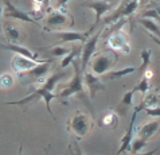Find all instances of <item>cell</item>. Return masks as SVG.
I'll return each mask as SVG.
<instances>
[{
	"label": "cell",
	"mask_w": 160,
	"mask_h": 155,
	"mask_svg": "<svg viewBox=\"0 0 160 155\" xmlns=\"http://www.w3.org/2000/svg\"><path fill=\"white\" fill-rule=\"evenodd\" d=\"M127 23L125 18H121L116 22V26L113 27V31H110L108 38H106V43H108L109 49L113 53H121V54H129L131 53V46L129 41H128L127 35L121 31V27Z\"/></svg>",
	"instance_id": "cell-2"
},
{
	"label": "cell",
	"mask_w": 160,
	"mask_h": 155,
	"mask_svg": "<svg viewBox=\"0 0 160 155\" xmlns=\"http://www.w3.org/2000/svg\"><path fill=\"white\" fill-rule=\"evenodd\" d=\"M135 70H137L136 68H133V66H129V68H124L121 70H114V72H108L105 74V78L106 80H116V78H122L128 76V74L133 73Z\"/></svg>",
	"instance_id": "cell-24"
},
{
	"label": "cell",
	"mask_w": 160,
	"mask_h": 155,
	"mask_svg": "<svg viewBox=\"0 0 160 155\" xmlns=\"http://www.w3.org/2000/svg\"><path fill=\"white\" fill-rule=\"evenodd\" d=\"M0 47L6 49V50H10L12 53H16V54L24 55V57H27V58H30V59H34V61H38V62H44L43 59L42 61L39 59V55L37 54V53H32L31 50H28V49H26V47L20 46V45H16V43L10 42V43H6V45L0 43Z\"/></svg>",
	"instance_id": "cell-14"
},
{
	"label": "cell",
	"mask_w": 160,
	"mask_h": 155,
	"mask_svg": "<svg viewBox=\"0 0 160 155\" xmlns=\"http://www.w3.org/2000/svg\"><path fill=\"white\" fill-rule=\"evenodd\" d=\"M149 38H152L153 39V42L156 43L158 46H160V38H158V37H155V35H152V34H149Z\"/></svg>",
	"instance_id": "cell-34"
},
{
	"label": "cell",
	"mask_w": 160,
	"mask_h": 155,
	"mask_svg": "<svg viewBox=\"0 0 160 155\" xmlns=\"http://www.w3.org/2000/svg\"><path fill=\"white\" fill-rule=\"evenodd\" d=\"M81 53H82V47H74V49H72V50H70L68 54L63 57V59H62V62H61V68L66 69L70 64H73V61L77 58L78 55H81Z\"/></svg>",
	"instance_id": "cell-23"
},
{
	"label": "cell",
	"mask_w": 160,
	"mask_h": 155,
	"mask_svg": "<svg viewBox=\"0 0 160 155\" xmlns=\"http://www.w3.org/2000/svg\"><path fill=\"white\" fill-rule=\"evenodd\" d=\"M159 127H160V121H158V120L145 123L141 127H139V130H137V136L148 140L149 138H152V136L159 131Z\"/></svg>",
	"instance_id": "cell-17"
},
{
	"label": "cell",
	"mask_w": 160,
	"mask_h": 155,
	"mask_svg": "<svg viewBox=\"0 0 160 155\" xmlns=\"http://www.w3.org/2000/svg\"><path fill=\"white\" fill-rule=\"evenodd\" d=\"M4 33H6V37L10 42L16 43L20 41V30L16 27V26L11 24V23H6L4 24Z\"/></svg>",
	"instance_id": "cell-20"
},
{
	"label": "cell",
	"mask_w": 160,
	"mask_h": 155,
	"mask_svg": "<svg viewBox=\"0 0 160 155\" xmlns=\"http://www.w3.org/2000/svg\"><path fill=\"white\" fill-rule=\"evenodd\" d=\"M155 2H160V0H155Z\"/></svg>",
	"instance_id": "cell-37"
},
{
	"label": "cell",
	"mask_w": 160,
	"mask_h": 155,
	"mask_svg": "<svg viewBox=\"0 0 160 155\" xmlns=\"http://www.w3.org/2000/svg\"><path fill=\"white\" fill-rule=\"evenodd\" d=\"M46 22L48 26H62L66 22V15L62 11H54L47 16Z\"/></svg>",
	"instance_id": "cell-21"
},
{
	"label": "cell",
	"mask_w": 160,
	"mask_h": 155,
	"mask_svg": "<svg viewBox=\"0 0 160 155\" xmlns=\"http://www.w3.org/2000/svg\"><path fill=\"white\" fill-rule=\"evenodd\" d=\"M3 14H4V10L2 7H0V20H2V16H3Z\"/></svg>",
	"instance_id": "cell-35"
},
{
	"label": "cell",
	"mask_w": 160,
	"mask_h": 155,
	"mask_svg": "<svg viewBox=\"0 0 160 155\" xmlns=\"http://www.w3.org/2000/svg\"><path fill=\"white\" fill-rule=\"evenodd\" d=\"M137 8H139V0H129V2L124 3L113 15H110V16L106 18V19H105V24L116 23L118 19H121V18L131 16L133 12L137 10Z\"/></svg>",
	"instance_id": "cell-8"
},
{
	"label": "cell",
	"mask_w": 160,
	"mask_h": 155,
	"mask_svg": "<svg viewBox=\"0 0 160 155\" xmlns=\"http://www.w3.org/2000/svg\"><path fill=\"white\" fill-rule=\"evenodd\" d=\"M117 126H118V115H117V112H114L113 109L106 111L98 121V127H101V128L114 130V128H117Z\"/></svg>",
	"instance_id": "cell-15"
},
{
	"label": "cell",
	"mask_w": 160,
	"mask_h": 155,
	"mask_svg": "<svg viewBox=\"0 0 160 155\" xmlns=\"http://www.w3.org/2000/svg\"><path fill=\"white\" fill-rule=\"evenodd\" d=\"M90 127H92V123L89 120L88 115L81 112V111H77V112H75V115L72 117L70 124H69V128L72 130L73 135L78 140H81L83 136L88 134L89 130H90Z\"/></svg>",
	"instance_id": "cell-4"
},
{
	"label": "cell",
	"mask_w": 160,
	"mask_h": 155,
	"mask_svg": "<svg viewBox=\"0 0 160 155\" xmlns=\"http://www.w3.org/2000/svg\"><path fill=\"white\" fill-rule=\"evenodd\" d=\"M139 112H140L139 108L136 107L135 111H133L132 117H131L129 127H128L125 135H124L122 139H121V144H120V150L117 151V154H124V152L131 151V144H132V140H133V127H135V120H136V116Z\"/></svg>",
	"instance_id": "cell-11"
},
{
	"label": "cell",
	"mask_w": 160,
	"mask_h": 155,
	"mask_svg": "<svg viewBox=\"0 0 160 155\" xmlns=\"http://www.w3.org/2000/svg\"><path fill=\"white\" fill-rule=\"evenodd\" d=\"M70 50L69 49H66V47H62V46H58V47H54V49H51V54L54 55V57H65L66 54H68Z\"/></svg>",
	"instance_id": "cell-29"
},
{
	"label": "cell",
	"mask_w": 160,
	"mask_h": 155,
	"mask_svg": "<svg viewBox=\"0 0 160 155\" xmlns=\"http://www.w3.org/2000/svg\"><path fill=\"white\" fill-rule=\"evenodd\" d=\"M39 2L42 3V7H43V10H44V8H47V7H48V4H50L51 0H39Z\"/></svg>",
	"instance_id": "cell-33"
},
{
	"label": "cell",
	"mask_w": 160,
	"mask_h": 155,
	"mask_svg": "<svg viewBox=\"0 0 160 155\" xmlns=\"http://www.w3.org/2000/svg\"><path fill=\"white\" fill-rule=\"evenodd\" d=\"M136 93L135 89H131V90H128L124 93V96H122V99L121 101H120V104H118V107H117V111L121 115H125L127 113V109L132 107V100H133V95Z\"/></svg>",
	"instance_id": "cell-19"
},
{
	"label": "cell",
	"mask_w": 160,
	"mask_h": 155,
	"mask_svg": "<svg viewBox=\"0 0 160 155\" xmlns=\"http://www.w3.org/2000/svg\"><path fill=\"white\" fill-rule=\"evenodd\" d=\"M159 23H160V20H159Z\"/></svg>",
	"instance_id": "cell-38"
},
{
	"label": "cell",
	"mask_w": 160,
	"mask_h": 155,
	"mask_svg": "<svg viewBox=\"0 0 160 155\" xmlns=\"http://www.w3.org/2000/svg\"><path fill=\"white\" fill-rule=\"evenodd\" d=\"M79 64L81 62H77V61H73V66H74V77L72 78V81L69 84H66V86L62 89L58 95V99L63 100V99H68L72 95H75V93H83V82H82V70L79 68Z\"/></svg>",
	"instance_id": "cell-3"
},
{
	"label": "cell",
	"mask_w": 160,
	"mask_h": 155,
	"mask_svg": "<svg viewBox=\"0 0 160 155\" xmlns=\"http://www.w3.org/2000/svg\"><path fill=\"white\" fill-rule=\"evenodd\" d=\"M70 2V0H58V8L59 10H63V7Z\"/></svg>",
	"instance_id": "cell-32"
},
{
	"label": "cell",
	"mask_w": 160,
	"mask_h": 155,
	"mask_svg": "<svg viewBox=\"0 0 160 155\" xmlns=\"http://www.w3.org/2000/svg\"><path fill=\"white\" fill-rule=\"evenodd\" d=\"M145 146H147V140L137 136V139L132 140V144H131V152H132V154H139L141 150L145 147Z\"/></svg>",
	"instance_id": "cell-27"
},
{
	"label": "cell",
	"mask_w": 160,
	"mask_h": 155,
	"mask_svg": "<svg viewBox=\"0 0 160 155\" xmlns=\"http://www.w3.org/2000/svg\"><path fill=\"white\" fill-rule=\"evenodd\" d=\"M118 59V57L112 58L109 54H98L94 59H92V70L96 76H102V74L108 73L110 68L114 65V62Z\"/></svg>",
	"instance_id": "cell-5"
},
{
	"label": "cell",
	"mask_w": 160,
	"mask_h": 155,
	"mask_svg": "<svg viewBox=\"0 0 160 155\" xmlns=\"http://www.w3.org/2000/svg\"><path fill=\"white\" fill-rule=\"evenodd\" d=\"M12 84H14V78L8 73H4L0 76V88L2 89H8V88L12 86Z\"/></svg>",
	"instance_id": "cell-28"
},
{
	"label": "cell",
	"mask_w": 160,
	"mask_h": 155,
	"mask_svg": "<svg viewBox=\"0 0 160 155\" xmlns=\"http://www.w3.org/2000/svg\"><path fill=\"white\" fill-rule=\"evenodd\" d=\"M141 18H149V19H155V20H160V15L158 14L156 8H153V10H147L143 12V15Z\"/></svg>",
	"instance_id": "cell-30"
},
{
	"label": "cell",
	"mask_w": 160,
	"mask_h": 155,
	"mask_svg": "<svg viewBox=\"0 0 160 155\" xmlns=\"http://www.w3.org/2000/svg\"><path fill=\"white\" fill-rule=\"evenodd\" d=\"M65 77H66V73L65 72H58V73L51 74V76L43 82V85L37 88V89L31 93V95L26 96L24 99L18 100V101H8V103H6V104H8V105H20V107H23V105H27L30 103H35V101L43 99L44 100V104H46V108L48 111V113L52 116V111L50 108L51 100L58 99V96L54 95L52 90H54V88L57 86V82L61 81V80L65 78Z\"/></svg>",
	"instance_id": "cell-1"
},
{
	"label": "cell",
	"mask_w": 160,
	"mask_h": 155,
	"mask_svg": "<svg viewBox=\"0 0 160 155\" xmlns=\"http://www.w3.org/2000/svg\"><path fill=\"white\" fill-rule=\"evenodd\" d=\"M92 34V31L89 30L86 34L79 33V31H57L55 35L58 37L61 42H83L88 41V37Z\"/></svg>",
	"instance_id": "cell-13"
},
{
	"label": "cell",
	"mask_w": 160,
	"mask_h": 155,
	"mask_svg": "<svg viewBox=\"0 0 160 155\" xmlns=\"http://www.w3.org/2000/svg\"><path fill=\"white\" fill-rule=\"evenodd\" d=\"M145 113L148 116H152V117H160V105L158 107H153V108H145Z\"/></svg>",
	"instance_id": "cell-31"
},
{
	"label": "cell",
	"mask_w": 160,
	"mask_h": 155,
	"mask_svg": "<svg viewBox=\"0 0 160 155\" xmlns=\"http://www.w3.org/2000/svg\"><path fill=\"white\" fill-rule=\"evenodd\" d=\"M101 33H102V31H98L96 35H93L90 39H88V41L83 43L82 53H81V70H82V73L85 72V69H86V66L89 64V61L92 59L93 54H94L97 42H98V39L101 37Z\"/></svg>",
	"instance_id": "cell-6"
},
{
	"label": "cell",
	"mask_w": 160,
	"mask_h": 155,
	"mask_svg": "<svg viewBox=\"0 0 160 155\" xmlns=\"http://www.w3.org/2000/svg\"><path fill=\"white\" fill-rule=\"evenodd\" d=\"M158 105H160V99L153 95V93H148L147 92L145 95L143 96V101H141L140 105H137V108H139V111H143L145 108H153V107H158Z\"/></svg>",
	"instance_id": "cell-18"
},
{
	"label": "cell",
	"mask_w": 160,
	"mask_h": 155,
	"mask_svg": "<svg viewBox=\"0 0 160 155\" xmlns=\"http://www.w3.org/2000/svg\"><path fill=\"white\" fill-rule=\"evenodd\" d=\"M38 64H41V62L30 59L27 57L20 55V54H15V57L12 58V69H14L16 73H19V76L26 72H28L31 69H34Z\"/></svg>",
	"instance_id": "cell-10"
},
{
	"label": "cell",
	"mask_w": 160,
	"mask_h": 155,
	"mask_svg": "<svg viewBox=\"0 0 160 155\" xmlns=\"http://www.w3.org/2000/svg\"><path fill=\"white\" fill-rule=\"evenodd\" d=\"M50 62H51V61L41 62V64H38L34 69H31V70H28V72H26V73H23V74H24V76H27L28 78H31V80H35V81H41L42 77L48 72V68H50ZM23 74H20V76H23Z\"/></svg>",
	"instance_id": "cell-16"
},
{
	"label": "cell",
	"mask_w": 160,
	"mask_h": 155,
	"mask_svg": "<svg viewBox=\"0 0 160 155\" xmlns=\"http://www.w3.org/2000/svg\"><path fill=\"white\" fill-rule=\"evenodd\" d=\"M140 57H141V59H143V65H141L137 70H139V73L143 74L145 70L148 69V66H149V64H151V57H152V51L148 50V49H144V50L141 51Z\"/></svg>",
	"instance_id": "cell-25"
},
{
	"label": "cell",
	"mask_w": 160,
	"mask_h": 155,
	"mask_svg": "<svg viewBox=\"0 0 160 155\" xmlns=\"http://www.w3.org/2000/svg\"><path fill=\"white\" fill-rule=\"evenodd\" d=\"M156 11H158V14L160 15V7H158V8H156Z\"/></svg>",
	"instance_id": "cell-36"
},
{
	"label": "cell",
	"mask_w": 160,
	"mask_h": 155,
	"mask_svg": "<svg viewBox=\"0 0 160 155\" xmlns=\"http://www.w3.org/2000/svg\"><path fill=\"white\" fill-rule=\"evenodd\" d=\"M139 22L144 26L147 30H148L149 34H152V35H155V37L160 38V26L155 23L153 19H149V18H141Z\"/></svg>",
	"instance_id": "cell-22"
},
{
	"label": "cell",
	"mask_w": 160,
	"mask_h": 155,
	"mask_svg": "<svg viewBox=\"0 0 160 155\" xmlns=\"http://www.w3.org/2000/svg\"><path fill=\"white\" fill-rule=\"evenodd\" d=\"M149 88H151V85H149V77L147 76V74H143V77H141L139 84H137L133 89H135L136 92H141L143 95H145V93L149 90Z\"/></svg>",
	"instance_id": "cell-26"
},
{
	"label": "cell",
	"mask_w": 160,
	"mask_h": 155,
	"mask_svg": "<svg viewBox=\"0 0 160 155\" xmlns=\"http://www.w3.org/2000/svg\"><path fill=\"white\" fill-rule=\"evenodd\" d=\"M83 81H85V85L89 89V95L93 99L96 96V93L98 90H105L106 86L100 81L98 76H96L94 73H89V72H83Z\"/></svg>",
	"instance_id": "cell-12"
},
{
	"label": "cell",
	"mask_w": 160,
	"mask_h": 155,
	"mask_svg": "<svg viewBox=\"0 0 160 155\" xmlns=\"http://www.w3.org/2000/svg\"><path fill=\"white\" fill-rule=\"evenodd\" d=\"M4 16L6 18H11V19H18V20H22V22H26V23H32V24H38L37 20H34L27 12H24L23 10L15 7L10 0H4Z\"/></svg>",
	"instance_id": "cell-9"
},
{
	"label": "cell",
	"mask_w": 160,
	"mask_h": 155,
	"mask_svg": "<svg viewBox=\"0 0 160 155\" xmlns=\"http://www.w3.org/2000/svg\"><path fill=\"white\" fill-rule=\"evenodd\" d=\"M82 6H83V7L90 8V10H93V11H94V14H96V22H94V24H93V26H92V28H90V31H93L96 26L100 23L101 18L104 16L106 12L110 10V8H112L113 2H110V0H96V2H88V3H83Z\"/></svg>",
	"instance_id": "cell-7"
}]
</instances>
